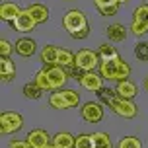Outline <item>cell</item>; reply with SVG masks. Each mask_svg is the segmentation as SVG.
Listing matches in <instances>:
<instances>
[{
  "mask_svg": "<svg viewBox=\"0 0 148 148\" xmlns=\"http://www.w3.org/2000/svg\"><path fill=\"white\" fill-rule=\"evenodd\" d=\"M99 74L107 78V80H127L131 76V66L129 62H125L123 59H111V60H101L99 62Z\"/></svg>",
  "mask_w": 148,
  "mask_h": 148,
  "instance_id": "cell-1",
  "label": "cell"
},
{
  "mask_svg": "<svg viewBox=\"0 0 148 148\" xmlns=\"http://www.w3.org/2000/svg\"><path fill=\"white\" fill-rule=\"evenodd\" d=\"M99 55L92 49H80L74 57V64L80 68L82 72H90V70H96V66L99 64Z\"/></svg>",
  "mask_w": 148,
  "mask_h": 148,
  "instance_id": "cell-2",
  "label": "cell"
},
{
  "mask_svg": "<svg viewBox=\"0 0 148 148\" xmlns=\"http://www.w3.org/2000/svg\"><path fill=\"white\" fill-rule=\"evenodd\" d=\"M62 25H64V29L72 35L76 31H82L88 27V20H86V16L82 14L80 10H68L64 18H62Z\"/></svg>",
  "mask_w": 148,
  "mask_h": 148,
  "instance_id": "cell-3",
  "label": "cell"
},
{
  "mask_svg": "<svg viewBox=\"0 0 148 148\" xmlns=\"http://www.w3.org/2000/svg\"><path fill=\"white\" fill-rule=\"evenodd\" d=\"M23 127V117L18 111H4L0 115V133L2 134H12L20 131Z\"/></svg>",
  "mask_w": 148,
  "mask_h": 148,
  "instance_id": "cell-4",
  "label": "cell"
},
{
  "mask_svg": "<svg viewBox=\"0 0 148 148\" xmlns=\"http://www.w3.org/2000/svg\"><path fill=\"white\" fill-rule=\"evenodd\" d=\"M109 109L113 113H117L119 117H125V119H133L136 115V105L131 99H125V97H119V96L109 101Z\"/></svg>",
  "mask_w": 148,
  "mask_h": 148,
  "instance_id": "cell-5",
  "label": "cell"
},
{
  "mask_svg": "<svg viewBox=\"0 0 148 148\" xmlns=\"http://www.w3.org/2000/svg\"><path fill=\"white\" fill-rule=\"evenodd\" d=\"M80 113H82V119H84L86 123H99V121L103 119V107L99 103H94V101L84 103Z\"/></svg>",
  "mask_w": 148,
  "mask_h": 148,
  "instance_id": "cell-6",
  "label": "cell"
},
{
  "mask_svg": "<svg viewBox=\"0 0 148 148\" xmlns=\"http://www.w3.org/2000/svg\"><path fill=\"white\" fill-rule=\"evenodd\" d=\"M45 68H47V74H49V80H51L53 90H60L64 86V82L68 80L66 70L62 66H59V64H47Z\"/></svg>",
  "mask_w": 148,
  "mask_h": 148,
  "instance_id": "cell-7",
  "label": "cell"
},
{
  "mask_svg": "<svg viewBox=\"0 0 148 148\" xmlns=\"http://www.w3.org/2000/svg\"><path fill=\"white\" fill-rule=\"evenodd\" d=\"M80 84H82V88L88 90V92H97V90L103 88V76H101V74H96V70L82 72Z\"/></svg>",
  "mask_w": 148,
  "mask_h": 148,
  "instance_id": "cell-8",
  "label": "cell"
},
{
  "mask_svg": "<svg viewBox=\"0 0 148 148\" xmlns=\"http://www.w3.org/2000/svg\"><path fill=\"white\" fill-rule=\"evenodd\" d=\"M16 31H22V33H29L33 31V27L37 25V22L33 20V16L29 14V10H22V14L16 18L14 22H12Z\"/></svg>",
  "mask_w": 148,
  "mask_h": 148,
  "instance_id": "cell-9",
  "label": "cell"
},
{
  "mask_svg": "<svg viewBox=\"0 0 148 148\" xmlns=\"http://www.w3.org/2000/svg\"><path fill=\"white\" fill-rule=\"evenodd\" d=\"M25 140L29 142L31 148H43V146H47L49 142H53V138L49 136L47 131H43V129H33V131L27 133Z\"/></svg>",
  "mask_w": 148,
  "mask_h": 148,
  "instance_id": "cell-10",
  "label": "cell"
},
{
  "mask_svg": "<svg viewBox=\"0 0 148 148\" xmlns=\"http://www.w3.org/2000/svg\"><path fill=\"white\" fill-rule=\"evenodd\" d=\"M20 14H22V8L14 2H2L0 4V18L4 22H14Z\"/></svg>",
  "mask_w": 148,
  "mask_h": 148,
  "instance_id": "cell-11",
  "label": "cell"
},
{
  "mask_svg": "<svg viewBox=\"0 0 148 148\" xmlns=\"http://www.w3.org/2000/svg\"><path fill=\"white\" fill-rule=\"evenodd\" d=\"M117 96L119 97H125V99H133L136 96V84L131 80H121L117 84Z\"/></svg>",
  "mask_w": 148,
  "mask_h": 148,
  "instance_id": "cell-12",
  "label": "cell"
},
{
  "mask_svg": "<svg viewBox=\"0 0 148 148\" xmlns=\"http://www.w3.org/2000/svg\"><path fill=\"white\" fill-rule=\"evenodd\" d=\"M14 76H16L14 62L8 59V57H2L0 59V78H2V82H10Z\"/></svg>",
  "mask_w": 148,
  "mask_h": 148,
  "instance_id": "cell-13",
  "label": "cell"
},
{
  "mask_svg": "<svg viewBox=\"0 0 148 148\" xmlns=\"http://www.w3.org/2000/svg\"><path fill=\"white\" fill-rule=\"evenodd\" d=\"M105 33L109 37V41H115V43H121V41L127 39V29H125V25H121V23H111L109 27L105 29Z\"/></svg>",
  "mask_w": 148,
  "mask_h": 148,
  "instance_id": "cell-14",
  "label": "cell"
},
{
  "mask_svg": "<svg viewBox=\"0 0 148 148\" xmlns=\"http://www.w3.org/2000/svg\"><path fill=\"white\" fill-rule=\"evenodd\" d=\"M37 45L33 39H27V37H23V39H20V41H16V51L20 53L22 57H31L33 53H35Z\"/></svg>",
  "mask_w": 148,
  "mask_h": 148,
  "instance_id": "cell-15",
  "label": "cell"
},
{
  "mask_svg": "<svg viewBox=\"0 0 148 148\" xmlns=\"http://www.w3.org/2000/svg\"><path fill=\"white\" fill-rule=\"evenodd\" d=\"M96 2L97 10L101 12L103 16H115L119 10V2L117 0H94Z\"/></svg>",
  "mask_w": 148,
  "mask_h": 148,
  "instance_id": "cell-16",
  "label": "cell"
},
{
  "mask_svg": "<svg viewBox=\"0 0 148 148\" xmlns=\"http://www.w3.org/2000/svg\"><path fill=\"white\" fill-rule=\"evenodd\" d=\"M27 10H29V14L33 16V20L37 23H45L49 20V8L43 6V4H31Z\"/></svg>",
  "mask_w": 148,
  "mask_h": 148,
  "instance_id": "cell-17",
  "label": "cell"
},
{
  "mask_svg": "<svg viewBox=\"0 0 148 148\" xmlns=\"http://www.w3.org/2000/svg\"><path fill=\"white\" fill-rule=\"evenodd\" d=\"M59 53H60L59 47H55V45H47V47H43V51H41V60H43L45 64H57V60H59Z\"/></svg>",
  "mask_w": 148,
  "mask_h": 148,
  "instance_id": "cell-18",
  "label": "cell"
},
{
  "mask_svg": "<svg viewBox=\"0 0 148 148\" xmlns=\"http://www.w3.org/2000/svg\"><path fill=\"white\" fill-rule=\"evenodd\" d=\"M74 140L76 136H72L70 133H59L53 136V144L57 148H74Z\"/></svg>",
  "mask_w": 148,
  "mask_h": 148,
  "instance_id": "cell-19",
  "label": "cell"
},
{
  "mask_svg": "<svg viewBox=\"0 0 148 148\" xmlns=\"http://www.w3.org/2000/svg\"><path fill=\"white\" fill-rule=\"evenodd\" d=\"M33 82H35L39 88L43 90V92H51L53 86H51V80H49V74H47V68H43V70H39V72L35 74V78H33Z\"/></svg>",
  "mask_w": 148,
  "mask_h": 148,
  "instance_id": "cell-20",
  "label": "cell"
},
{
  "mask_svg": "<svg viewBox=\"0 0 148 148\" xmlns=\"http://www.w3.org/2000/svg\"><path fill=\"white\" fill-rule=\"evenodd\" d=\"M92 138H94V148H113V142L107 133H94Z\"/></svg>",
  "mask_w": 148,
  "mask_h": 148,
  "instance_id": "cell-21",
  "label": "cell"
},
{
  "mask_svg": "<svg viewBox=\"0 0 148 148\" xmlns=\"http://www.w3.org/2000/svg\"><path fill=\"white\" fill-rule=\"evenodd\" d=\"M97 55H99V60H111V59H119V55H117V51H115V47H111L109 43L99 45V51H97Z\"/></svg>",
  "mask_w": 148,
  "mask_h": 148,
  "instance_id": "cell-22",
  "label": "cell"
},
{
  "mask_svg": "<svg viewBox=\"0 0 148 148\" xmlns=\"http://www.w3.org/2000/svg\"><path fill=\"white\" fill-rule=\"evenodd\" d=\"M74 53H70L68 49H60V53H59V60H57V64L59 66H62V68H68V66H72L74 64Z\"/></svg>",
  "mask_w": 148,
  "mask_h": 148,
  "instance_id": "cell-23",
  "label": "cell"
},
{
  "mask_svg": "<svg viewBox=\"0 0 148 148\" xmlns=\"http://www.w3.org/2000/svg\"><path fill=\"white\" fill-rule=\"evenodd\" d=\"M41 94H43V90L39 88L35 82H27V84L23 86V96L29 97V99H39Z\"/></svg>",
  "mask_w": 148,
  "mask_h": 148,
  "instance_id": "cell-24",
  "label": "cell"
},
{
  "mask_svg": "<svg viewBox=\"0 0 148 148\" xmlns=\"http://www.w3.org/2000/svg\"><path fill=\"white\" fill-rule=\"evenodd\" d=\"M134 57L140 62H148V41H140L134 45Z\"/></svg>",
  "mask_w": 148,
  "mask_h": 148,
  "instance_id": "cell-25",
  "label": "cell"
},
{
  "mask_svg": "<svg viewBox=\"0 0 148 148\" xmlns=\"http://www.w3.org/2000/svg\"><path fill=\"white\" fill-rule=\"evenodd\" d=\"M49 103H51V107H55V109H68L66 99L62 97V94H60V92H55V94H51V97H49Z\"/></svg>",
  "mask_w": 148,
  "mask_h": 148,
  "instance_id": "cell-26",
  "label": "cell"
},
{
  "mask_svg": "<svg viewBox=\"0 0 148 148\" xmlns=\"http://www.w3.org/2000/svg\"><path fill=\"white\" fill-rule=\"evenodd\" d=\"M74 148H94L92 134H78L76 140H74Z\"/></svg>",
  "mask_w": 148,
  "mask_h": 148,
  "instance_id": "cell-27",
  "label": "cell"
},
{
  "mask_svg": "<svg viewBox=\"0 0 148 148\" xmlns=\"http://www.w3.org/2000/svg\"><path fill=\"white\" fill-rule=\"evenodd\" d=\"M60 94H62V97L66 99L68 107H76L78 101H80V94H78V92H74V90H62Z\"/></svg>",
  "mask_w": 148,
  "mask_h": 148,
  "instance_id": "cell-28",
  "label": "cell"
},
{
  "mask_svg": "<svg viewBox=\"0 0 148 148\" xmlns=\"http://www.w3.org/2000/svg\"><path fill=\"white\" fill-rule=\"evenodd\" d=\"M117 148H142V142L136 136H125V138H121Z\"/></svg>",
  "mask_w": 148,
  "mask_h": 148,
  "instance_id": "cell-29",
  "label": "cell"
},
{
  "mask_svg": "<svg viewBox=\"0 0 148 148\" xmlns=\"http://www.w3.org/2000/svg\"><path fill=\"white\" fill-rule=\"evenodd\" d=\"M134 22L148 23V4H140L134 10Z\"/></svg>",
  "mask_w": 148,
  "mask_h": 148,
  "instance_id": "cell-30",
  "label": "cell"
},
{
  "mask_svg": "<svg viewBox=\"0 0 148 148\" xmlns=\"http://www.w3.org/2000/svg\"><path fill=\"white\" fill-rule=\"evenodd\" d=\"M97 96H99L101 101H105V103L109 105L111 99L117 97V92H113V90H109V88H101V90H97Z\"/></svg>",
  "mask_w": 148,
  "mask_h": 148,
  "instance_id": "cell-31",
  "label": "cell"
},
{
  "mask_svg": "<svg viewBox=\"0 0 148 148\" xmlns=\"http://www.w3.org/2000/svg\"><path fill=\"white\" fill-rule=\"evenodd\" d=\"M131 31H133L134 35H144V33H148V23H142V22H134L133 20V25H131Z\"/></svg>",
  "mask_w": 148,
  "mask_h": 148,
  "instance_id": "cell-32",
  "label": "cell"
},
{
  "mask_svg": "<svg viewBox=\"0 0 148 148\" xmlns=\"http://www.w3.org/2000/svg\"><path fill=\"white\" fill-rule=\"evenodd\" d=\"M10 53H12V45L8 39H0V55L2 57H10Z\"/></svg>",
  "mask_w": 148,
  "mask_h": 148,
  "instance_id": "cell-33",
  "label": "cell"
},
{
  "mask_svg": "<svg viewBox=\"0 0 148 148\" xmlns=\"http://www.w3.org/2000/svg\"><path fill=\"white\" fill-rule=\"evenodd\" d=\"M8 148H31L27 140H12Z\"/></svg>",
  "mask_w": 148,
  "mask_h": 148,
  "instance_id": "cell-34",
  "label": "cell"
},
{
  "mask_svg": "<svg viewBox=\"0 0 148 148\" xmlns=\"http://www.w3.org/2000/svg\"><path fill=\"white\" fill-rule=\"evenodd\" d=\"M90 35V29L86 27V29H82V31H76V33H72L74 39H86V37Z\"/></svg>",
  "mask_w": 148,
  "mask_h": 148,
  "instance_id": "cell-35",
  "label": "cell"
},
{
  "mask_svg": "<svg viewBox=\"0 0 148 148\" xmlns=\"http://www.w3.org/2000/svg\"><path fill=\"white\" fill-rule=\"evenodd\" d=\"M43 148H57V146H55L53 142H49V144H47V146H43Z\"/></svg>",
  "mask_w": 148,
  "mask_h": 148,
  "instance_id": "cell-36",
  "label": "cell"
},
{
  "mask_svg": "<svg viewBox=\"0 0 148 148\" xmlns=\"http://www.w3.org/2000/svg\"><path fill=\"white\" fill-rule=\"evenodd\" d=\"M144 88H146V90H148V78H146V82H144Z\"/></svg>",
  "mask_w": 148,
  "mask_h": 148,
  "instance_id": "cell-37",
  "label": "cell"
},
{
  "mask_svg": "<svg viewBox=\"0 0 148 148\" xmlns=\"http://www.w3.org/2000/svg\"><path fill=\"white\" fill-rule=\"evenodd\" d=\"M117 2H119V4H123V2H129V0H117Z\"/></svg>",
  "mask_w": 148,
  "mask_h": 148,
  "instance_id": "cell-38",
  "label": "cell"
}]
</instances>
